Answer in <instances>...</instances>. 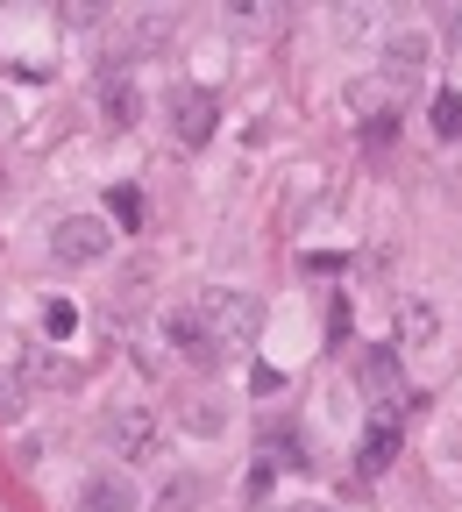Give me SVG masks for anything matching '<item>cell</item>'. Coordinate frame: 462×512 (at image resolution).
<instances>
[{"label": "cell", "instance_id": "6da1fadb", "mask_svg": "<svg viewBox=\"0 0 462 512\" xmlns=\"http://www.w3.org/2000/svg\"><path fill=\"white\" fill-rule=\"evenodd\" d=\"M43 249H50V264H57V271H93V264H107V256H114V221L93 214V207L57 214Z\"/></svg>", "mask_w": 462, "mask_h": 512}, {"label": "cell", "instance_id": "7a4b0ae2", "mask_svg": "<svg viewBox=\"0 0 462 512\" xmlns=\"http://www.w3.org/2000/svg\"><path fill=\"white\" fill-rule=\"evenodd\" d=\"M200 320L214 328V342H221V356L228 349H256V335H263V299L256 292H228V285H207L200 299Z\"/></svg>", "mask_w": 462, "mask_h": 512}, {"label": "cell", "instance_id": "3957f363", "mask_svg": "<svg viewBox=\"0 0 462 512\" xmlns=\"http://www.w3.org/2000/svg\"><path fill=\"white\" fill-rule=\"evenodd\" d=\"M100 441H107V456L121 463H157V448H164V420L150 406H114L100 420Z\"/></svg>", "mask_w": 462, "mask_h": 512}, {"label": "cell", "instance_id": "277c9868", "mask_svg": "<svg viewBox=\"0 0 462 512\" xmlns=\"http://www.w3.org/2000/svg\"><path fill=\"white\" fill-rule=\"evenodd\" d=\"M214 121H221V107H214L207 86H171V93H164V128H171V143L200 150V143L214 136Z\"/></svg>", "mask_w": 462, "mask_h": 512}, {"label": "cell", "instance_id": "5b68a950", "mask_svg": "<svg viewBox=\"0 0 462 512\" xmlns=\"http://www.w3.org/2000/svg\"><path fill=\"white\" fill-rule=\"evenodd\" d=\"M171 36H178V22H171V15H128V22H107V72H114V64L128 72L136 57L164 50Z\"/></svg>", "mask_w": 462, "mask_h": 512}, {"label": "cell", "instance_id": "8992f818", "mask_svg": "<svg viewBox=\"0 0 462 512\" xmlns=\"http://www.w3.org/2000/svg\"><path fill=\"white\" fill-rule=\"evenodd\" d=\"M164 342H171L192 370H214V363H221V342H214V328L200 320V306H192V299L164 313Z\"/></svg>", "mask_w": 462, "mask_h": 512}, {"label": "cell", "instance_id": "52a82bcc", "mask_svg": "<svg viewBox=\"0 0 462 512\" xmlns=\"http://www.w3.org/2000/svg\"><path fill=\"white\" fill-rule=\"evenodd\" d=\"M72 512H143V491H136V477L128 470H93L86 484H79V505Z\"/></svg>", "mask_w": 462, "mask_h": 512}, {"label": "cell", "instance_id": "ba28073f", "mask_svg": "<svg viewBox=\"0 0 462 512\" xmlns=\"http://www.w3.org/2000/svg\"><path fill=\"white\" fill-rule=\"evenodd\" d=\"M356 377H363V392L370 399H399L406 392V349L399 342H377V349H363V363H356Z\"/></svg>", "mask_w": 462, "mask_h": 512}, {"label": "cell", "instance_id": "9c48e42d", "mask_svg": "<svg viewBox=\"0 0 462 512\" xmlns=\"http://www.w3.org/2000/svg\"><path fill=\"white\" fill-rule=\"evenodd\" d=\"M399 434H406L399 406H377V420H370V434H363V448H356V470H363V477H384L391 456H399Z\"/></svg>", "mask_w": 462, "mask_h": 512}, {"label": "cell", "instance_id": "30bf717a", "mask_svg": "<svg viewBox=\"0 0 462 512\" xmlns=\"http://www.w3.org/2000/svg\"><path fill=\"white\" fill-rule=\"evenodd\" d=\"M391 328H399V349H434V335H441V306H434L427 292H406Z\"/></svg>", "mask_w": 462, "mask_h": 512}, {"label": "cell", "instance_id": "8fae6325", "mask_svg": "<svg viewBox=\"0 0 462 512\" xmlns=\"http://www.w3.org/2000/svg\"><path fill=\"white\" fill-rule=\"evenodd\" d=\"M420 72H427V29L384 36V79H391V86H413Z\"/></svg>", "mask_w": 462, "mask_h": 512}, {"label": "cell", "instance_id": "7c38bea8", "mask_svg": "<svg viewBox=\"0 0 462 512\" xmlns=\"http://www.w3.org/2000/svg\"><path fill=\"white\" fill-rule=\"evenodd\" d=\"M100 114H107V128H136L143 121V93H136L128 72H107L100 79Z\"/></svg>", "mask_w": 462, "mask_h": 512}, {"label": "cell", "instance_id": "4fadbf2b", "mask_svg": "<svg viewBox=\"0 0 462 512\" xmlns=\"http://www.w3.org/2000/svg\"><path fill=\"white\" fill-rule=\"evenodd\" d=\"M22 377H29V392H36V384H64V377H72V363H64L50 342H36V349L22 356Z\"/></svg>", "mask_w": 462, "mask_h": 512}, {"label": "cell", "instance_id": "5bb4252c", "mask_svg": "<svg viewBox=\"0 0 462 512\" xmlns=\"http://www.w3.org/2000/svg\"><path fill=\"white\" fill-rule=\"evenodd\" d=\"M72 335H79V306L64 299V292H57V299H43V342L57 349V342H72Z\"/></svg>", "mask_w": 462, "mask_h": 512}, {"label": "cell", "instance_id": "9a60e30c", "mask_svg": "<svg viewBox=\"0 0 462 512\" xmlns=\"http://www.w3.org/2000/svg\"><path fill=\"white\" fill-rule=\"evenodd\" d=\"M200 498H207V484H200V477H171V484L157 491V505H150V512H200Z\"/></svg>", "mask_w": 462, "mask_h": 512}, {"label": "cell", "instance_id": "2e32d148", "mask_svg": "<svg viewBox=\"0 0 462 512\" xmlns=\"http://www.w3.org/2000/svg\"><path fill=\"white\" fill-rule=\"evenodd\" d=\"M29 413V377L22 370H0V427Z\"/></svg>", "mask_w": 462, "mask_h": 512}, {"label": "cell", "instance_id": "e0dca14e", "mask_svg": "<svg viewBox=\"0 0 462 512\" xmlns=\"http://www.w3.org/2000/svg\"><path fill=\"white\" fill-rule=\"evenodd\" d=\"M192 434H221L228 427V413H221V399H185V413H178Z\"/></svg>", "mask_w": 462, "mask_h": 512}, {"label": "cell", "instance_id": "ac0fdd59", "mask_svg": "<svg viewBox=\"0 0 462 512\" xmlns=\"http://www.w3.org/2000/svg\"><path fill=\"white\" fill-rule=\"evenodd\" d=\"M434 136H441V143L462 136V93H434Z\"/></svg>", "mask_w": 462, "mask_h": 512}, {"label": "cell", "instance_id": "d6986e66", "mask_svg": "<svg viewBox=\"0 0 462 512\" xmlns=\"http://www.w3.org/2000/svg\"><path fill=\"white\" fill-rule=\"evenodd\" d=\"M228 22H242V29H278L271 0H242V8H228Z\"/></svg>", "mask_w": 462, "mask_h": 512}, {"label": "cell", "instance_id": "ffe728a7", "mask_svg": "<svg viewBox=\"0 0 462 512\" xmlns=\"http://www.w3.org/2000/svg\"><path fill=\"white\" fill-rule=\"evenodd\" d=\"M15 128H22V100H15L8 86H0V143H8V136H15Z\"/></svg>", "mask_w": 462, "mask_h": 512}, {"label": "cell", "instance_id": "44dd1931", "mask_svg": "<svg viewBox=\"0 0 462 512\" xmlns=\"http://www.w3.org/2000/svg\"><path fill=\"white\" fill-rule=\"evenodd\" d=\"M363 29H370V15H356V8L335 15V36H363Z\"/></svg>", "mask_w": 462, "mask_h": 512}, {"label": "cell", "instance_id": "7402d4cb", "mask_svg": "<svg viewBox=\"0 0 462 512\" xmlns=\"http://www.w3.org/2000/svg\"><path fill=\"white\" fill-rule=\"evenodd\" d=\"M278 512H335V505H327V498H285Z\"/></svg>", "mask_w": 462, "mask_h": 512}, {"label": "cell", "instance_id": "603a6c76", "mask_svg": "<svg viewBox=\"0 0 462 512\" xmlns=\"http://www.w3.org/2000/svg\"><path fill=\"white\" fill-rule=\"evenodd\" d=\"M455 57H462V15H455Z\"/></svg>", "mask_w": 462, "mask_h": 512}]
</instances>
